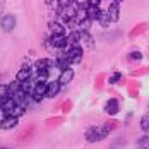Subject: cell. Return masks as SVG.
I'll return each mask as SVG.
<instances>
[{"label": "cell", "instance_id": "1", "mask_svg": "<svg viewBox=\"0 0 149 149\" xmlns=\"http://www.w3.org/2000/svg\"><path fill=\"white\" fill-rule=\"evenodd\" d=\"M111 132V125H101V127H89L86 130V141L89 142H100L106 139Z\"/></svg>", "mask_w": 149, "mask_h": 149}, {"label": "cell", "instance_id": "2", "mask_svg": "<svg viewBox=\"0 0 149 149\" xmlns=\"http://www.w3.org/2000/svg\"><path fill=\"white\" fill-rule=\"evenodd\" d=\"M63 55L69 58L70 63H81V60L84 57V48L82 46H67L63 50Z\"/></svg>", "mask_w": 149, "mask_h": 149}, {"label": "cell", "instance_id": "3", "mask_svg": "<svg viewBox=\"0 0 149 149\" xmlns=\"http://www.w3.org/2000/svg\"><path fill=\"white\" fill-rule=\"evenodd\" d=\"M46 89H48V82H40L36 81L33 84V91H31V100L40 103L43 101V98H46Z\"/></svg>", "mask_w": 149, "mask_h": 149}, {"label": "cell", "instance_id": "4", "mask_svg": "<svg viewBox=\"0 0 149 149\" xmlns=\"http://www.w3.org/2000/svg\"><path fill=\"white\" fill-rule=\"evenodd\" d=\"M50 46L58 48V50H65L69 46L67 34H50Z\"/></svg>", "mask_w": 149, "mask_h": 149}, {"label": "cell", "instance_id": "5", "mask_svg": "<svg viewBox=\"0 0 149 149\" xmlns=\"http://www.w3.org/2000/svg\"><path fill=\"white\" fill-rule=\"evenodd\" d=\"M9 98H12L17 104H21V106H24V108H26V106H28V103H29V98H31V96L28 94V93H24V91H22V88H19L17 91L10 93V96H9Z\"/></svg>", "mask_w": 149, "mask_h": 149}, {"label": "cell", "instance_id": "6", "mask_svg": "<svg viewBox=\"0 0 149 149\" xmlns=\"http://www.w3.org/2000/svg\"><path fill=\"white\" fill-rule=\"evenodd\" d=\"M15 24H17V19H15L14 14H7L0 19V28L5 31V33H10L15 28Z\"/></svg>", "mask_w": 149, "mask_h": 149}, {"label": "cell", "instance_id": "7", "mask_svg": "<svg viewBox=\"0 0 149 149\" xmlns=\"http://www.w3.org/2000/svg\"><path fill=\"white\" fill-rule=\"evenodd\" d=\"M75 12H77V7H67V9H60V19H62V22L74 24V22H75Z\"/></svg>", "mask_w": 149, "mask_h": 149}, {"label": "cell", "instance_id": "8", "mask_svg": "<svg viewBox=\"0 0 149 149\" xmlns=\"http://www.w3.org/2000/svg\"><path fill=\"white\" fill-rule=\"evenodd\" d=\"M104 111L108 113V115H117L120 111V103H118V100H115V98H111V100H108L106 101V104H104Z\"/></svg>", "mask_w": 149, "mask_h": 149}, {"label": "cell", "instance_id": "9", "mask_svg": "<svg viewBox=\"0 0 149 149\" xmlns=\"http://www.w3.org/2000/svg\"><path fill=\"white\" fill-rule=\"evenodd\" d=\"M17 123H19V117H7L0 122V129L2 130H12Z\"/></svg>", "mask_w": 149, "mask_h": 149}, {"label": "cell", "instance_id": "10", "mask_svg": "<svg viewBox=\"0 0 149 149\" xmlns=\"http://www.w3.org/2000/svg\"><path fill=\"white\" fill-rule=\"evenodd\" d=\"M74 79V70L69 67V69H63V70H60V75H58V82L63 86V84H69L70 81Z\"/></svg>", "mask_w": 149, "mask_h": 149}, {"label": "cell", "instance_id": "11", "mask_svg": "<svg viewBox=\"0 0 149 149\" xmlns=\"http://www.w3.org/2000/svg\"><path fill=\"white\" fill-rule=\"evenodd\" d=\"M60 88H62V84L58 82V79H57V81H52V82H48L46 98H55V96L60 93Z\"/></svg>", "mask_w": 149, "mask_h": 149}, {"label": "cell", "instance_id": "12", "mask_svg": "<svg viewBox=\"0 0 149 149\" xmlns=\"http://www.w3.org/2000/svg\"><path fill=\"white\" fill-rule=\"evenodd\" d=\"M15 81H19V82H28V81H31V69H29V65H24V67L17 72Z\"/></svg>", "mask_w": 149, "mask_h": 149}, {"label": "cell", "instance_id": "13", "mask_svg": "<svg viewBox=\"0 0 149 149\" xmlns=\"http://www.w3.org/2000/svg\"><path fill=\"white\" fill-rule=\"evenodd\" d=\"M52 67H55V60L41 58L36 62V70H50Z\"/></svg>", "mask_w": 149, "mask_h": 149}, {"label": "cell", "instance_id": "14", "mask_svg": "<svg viewBox=\"0 0 149 149\" xmlns=\"http://www.w3.org/2000/svg\"><path fill=\"white\" fill-rule=\"evenodd\" d=\"M48 28H50L52 34H65V26L62 22H50Z\"/></svg>", "mask_w": 149, "mask_h": 149}, {"label": "cell", "instance_id": "15", "mask_svg": "<svg viewBox=\"0 0 149 149\" xmlns=\"http://www.w3.org/2000/svg\"><path fill=\"white\" fill-rule=\"evenodd\" d=\"M98 22H100L103 28H108L113 21H111V17H110V14H108L106 10H101V12H100V17H98Z\"/></svg>", "mask_w": 149, "mask_h": 149}, {"label": "cell", "instance_id": "16", "mask_svg": "<svg viewBox=\"0 0 149 149\" xmlns=\"http://www.w3.org/2000/svg\"><path fill=\"white\" fill-rule=\"evenodd\" d=\"M135 149H149V135H142L135 141Z\"/></svg>", "mask_w": 149, "mask_h": 149}, {"label": "cell", "instance_id": "17", "mask_svg": "<svg viewBox=\"0 0 149 149\" xmlns=\"http://www.w3.org/2000/svg\"><path fill=\"white\" fill-rule=\"evenodd\" d=\"M100 12H101L100 7H88V17H89V21H98Z\"/></svg>", "mask_w": 149, "mask_h": 149}, {"label": "cell", "instance_id": "18", "mask_svg": "<svg viewBox=\"0 0 149 149\" xmlns=\"http://www.w3.org/2000/svg\"><path fill=\"white\" fill-rule=\"evenodd\" d=\"M141 129L144 132H149V113L142 115V118H141Z\"/></svg>", "mask_w": 149, "mask_h": 149}, {"label": "cell", "instance_id": "19", "mask_svg": "<svg viewBox=\"0 0 149 149\" xmlns=\"http://www.w3.org/2000/svg\"><path fill=\"white\" fill-rule=\"evenodd\" d=\"M127 58L130 60V62H141V60H142V53H141V52H130V53L127 55Z\"/></svg>", "mask_w": 149, "mask_h": 149}, {"label": "cell", "instance_id": "20", "mask_svg": "<svg viewBox=\"0 0 149 149\" xmlns=\"http://www.w3.org/2000/svg\"><path fill=\"white\" fill-rule=\"evenodd\" d=\"M58 9H67V7H74V0H57Z\"/></svg>", "mask_w": 149, "mask_h": 149}, {"label": "cell", "instance_id": "21", "mask_svg": "<svg viewBox=\"0 0 149 149\" xmlns=\"http://www.w3.org/2000/svg\"><path fill=\"white\" fill-rule=\"evenodd\" d=\"M118 81H122V74H120V72H115V74L110 77V84H115V82H118Z\"/></svg>", "mask_w": 149, "mask_h": 149}, {"label": "cell", "instance_id": "22", "mask_svg": "<svg viewBox=\"0 0 149 149\" xmlns=\"http://www.w3.org/2000/svg\"><path fill=\"white\" fill-rule=\"evenodd\" d=\"M0 98H9V86H0Z\"/></svg>", "mask_w": 149, "mask_h": 149}, {"label": "cell", "instance_id": "23", "mask_svg": "<svg viewBox=\"0 0 149 149\" xmlns=\"http://www.w3.org/2000/svg\"><path fill=\"white\" fill-rule=\"evenodd\" d=\"M101 0H86V7H100Z\"/></svg>", "mask_w": 149, "mask_h": 149}, {"label": "cell", "instance_id": "24", "mask_svg": "<svg viewBox=\"0 0 149 149\" xmlns=\"http://www.w3.org/2000/svg\"><path fill=\"white\" fill-rule=\"evenodd\" d=\"M115 2H118V3H120V2H122V0H115Z\"/></svg>", "mask_w": 149, "mask_h": 149}, {"label": "cell", "instance_id": "25", "mask_svg": "<svg viewBox=\"0 0 149 149\" xmlns=\"http://www.w3.org/2000/svg\"><path fill=\"white\" fill-rule=\"evenodd\" d=\"M0 149H5V148H2V146H0Z\"/></svg>", "mask_w": 149, "mask_h": 149}]
</instances>
